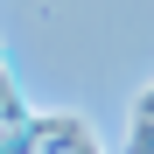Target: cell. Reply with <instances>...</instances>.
<instances>
[{"label":"cell","mask_w":154,"mask_h":154,"mask_svg":"<svg viewBox=\"0 0 154 154\" xmlns=\"http://www.w3.org/2000/svg\"><path fill=\"white\" fill-rule=\"evenodd\" d=\"M133 154H154V119H133Z\"/></svg>","instance_id":"6da1fadb"}]
</instances>
